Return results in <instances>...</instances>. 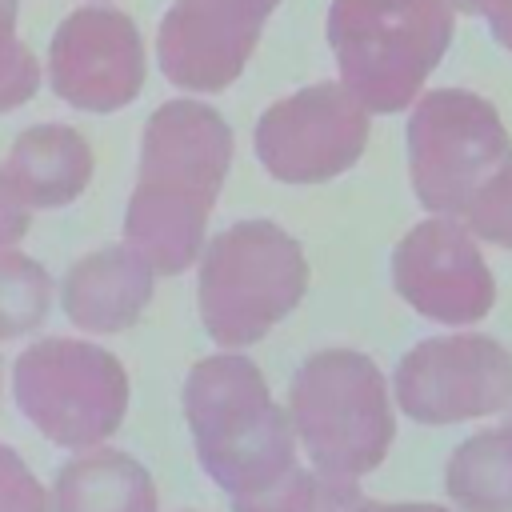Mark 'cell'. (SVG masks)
Listing matches in <instances>:
<instances>
[{
    "label": "cell",
    "mask_w": 512,
    "mask_h": 512,
    "mask_svg": "<svg viewBox=\"0 0 512 512\" xmlns=\"http://www.w3.org/2000/svg\"><path fill=\"white\" fill-rule=\"evenodd\" d=\"M48 300H52L48 272L16 248L0 252V340L32 332L44 320Z\"/></svg>",
    "instance_id": "18"
},
{
    "label": "cell",
    "mask_w": 512,
    "mask_h": 512,
    "mask_svg": "<svg viewBox=\"0 0 512 512\" xmlns=\"http://www.w3.org/2000/svg\"><path fill=\"white\" fill-rule=\"evenodd\" d=\"M232 164L228 120L192 96L160 104L140 140V176L124 208V244L160 276L184 272L204 252V232Z\"/></svg>",
    "instance_id": "1"
},
{
    "label": "cell",
    "mask_w": 512,
    "mask_h": 512,
    "mask_svg": "<svg viewBox=\"0 0 512 512\" xmlns=\"http://www.w3.org/2000/svg\"><path fill=\"white\" fill-rule=\"evenodd\" d=\"M264 20L212 0H172L156 32L160 72L184 92L228 88L256 52Z\"/></svg>",
    "instance_id": "12"
},
{
    "label": "cell",
    "mask_w": 512,
    "mask_h": 512,
    "mask_svg": "<svg viewBox=\"0 0 512 512\" xmlns=\"http://www.w3.org/2000/svg\"><path fill=\"white\" fill-rule=\"evenodd\" d=\"M460 220L476 240L512 248V160L500 172H492V180L476 192V200L464 208Z\"/></svg>",
    "instance_id": "20"
},
{
    "label": "cell",
    "mask_w": 512,
    "mask_h": 512,
    "mask_svg": "<svg viewBox=\"0 0 512 512\" xmlns=\"http://www.w3.org/2000/svg\"><path fill=\"white\" fill-rule=\"evenodd\" d=\"M356 512H448V508H440V504H368V500H360Z\"/></svg>",
    "instance_id": "24"
},
{
    "label": "cell",
    "mask_w": 512,
    "mask_h": 512,
    "mask_svg": "<svg viewBox=\"0 0 512 512\" xmlns=\"http://www.w3.org/2000/svg\"><path fill=\"white\" fill-rule=\"evenodd\" d=\"M212 4L236 8V12H244V16H256V20H268V16H272V8H276L280 0H212Z\"/></svg>",
    "instance_id": "23"
},
{
    "label": "cell",
    "mask_w": 512,
    "mask_h": 512,
    "mask_svg": "<svg viewBox=\"0 0 512 512\" xmlns=\"http://www.w3.org/2000/svg\"><path fill=\"white\" fill-rule=\"evenodd\" d=\"M456 32L448 0H332L328 44L340 84L368 112H404L424 96Z\"/></svg>",
    "instance_id": "3"
},
{
    "label": "cell",
    "mask_w": 512,
    "mask_h": 512,
    "mask_svg": "<svg viewBox=\"0 0 512 512\" xmlns=\"http://www.w3.org/2000/svg\"><path fill=\"white\" fill-rule=\"evenodd\" d=\"M288 416L312 468L340 480H360L384 464L396 436L384 372L352 348L312 352L296 368Z\"/></svg>",
    "instance_id": "4"
},
{
    "label": "cell",
    "mask_w": 512,
    "mask_h": 512,
    "mask_svg": "<svg viewBox=\"0 0 512 512\" xmlns=\"http://www.w3.org/2000/svg\"><path fill=\"white\" fill-rule=\"evenodd\" d=\"M308 288L300 244L272 220H240L200 252V320L220 348H248L280 324Z\"/></svg>",
    "instance_id": "5"
},
{
    "label": "cell",
    "mask_w": 512,
    "mask_h": 512,
    "mask_svg": "<svg viewBox=\"0 0 512 512\" xmlns=\"http://www.w3.org/2000/svg\"><path fill=\"white\" fill-rule=\"evenodd\" d=\"M152 280L156 268L132 244H112L80 256L68 268L60 284V304L68 320L84 332H120L144 312Z\"/></svg>",
    "instance_id": "13"
},
{
    "label": "cell",
    "mask_w": 512,
    "mask_h": 512,
    "mask_svg": "<svg viewBox=\"0 0 512 512\" xmlns=\"http://www.w3.org/2000/svg\"><path fill=\"white\" fill-rule=\"evenodd\" d=\"M20 412L64 448H92L116 432L128 408L120 360L84 340H40L16 360Z\"/></svg>",
    "instance_id": "7"
},
{
    "label": "cell",
    "mask_w": 512,
    "mask_h": 512,
    "mask_svg": "<svg viewBox=\"0 0 512 512\" xmlns=\"http://www.w3.org/2000/svg\"><path fill=\"white\" fill-rule=\"evenodd\" d=\"M0 512H48V500L24 460L0 444Z\"/></svg>",
    "instance_id": "21"
},
{
    "label": "cell",
    "mask_w": 512,
    "mask_h": 512,
    "mask_svg": "<svg viewBox=\"0 0 512 512\" xmlns=\"http://www.w3.org/2000/svg\"><path fill=\"white\" fill-rule=\"evenodd\" d=\"M40 64L16 36V0H0V112L20 108L36 96Z\"/></svg>",
    "instance_id": "19"
},
{
    "label": "cell",
    "mask_w": 512,
    "mask_h": 512,
    "mask_svg": "<svg viewBox=\"0 0 512 512\" xmlns=\"http://www.w3.org/2000/svg\"><path fill=\"white\" fill-rule=\"evenodd\" d=\"M368 108L340 84L320 80L264 108L252 144L280 184H320L348 172L368 144Z\"/></svg>",
    "instance_id": "9"
},
{
    "label": "cell",
    "mask_w": 512,
    "mask_h": 512,
    "mask_svg": "<svg viewBox=\"0 0 512 512\" xmlns=\"http://www.w3.org/2000/svg\"><path fill=\"white\" fill-rule=\"evenodd\" d=\"M52 92L80 112H116L144 84V44L136 24L108 4L68 12L48 44Z\"/></svg>",
    "instance_id": "11"
},
{
    "label": "cell",
    "mask_w": 512,
    "mask_h": 512,
    "mask_svg": "<svg viewBox=\"0 0 512 512\" xmlns=\"http://www.w3.org/2000/svg\"><path fill=\"white\" fill-rule=\"evenodd\" d=\"M360 500L364 496L356 492V480L324 476L296 464L268 488L236 496V512H356Z\"/></svg>",
    "instance_id": "17"
},
{
    "label": "cell",
    "mask_w": 512,
    "mask_h": 512,
    "mask_svg": "<svg viewBox=\"0 0 512 512\" xmlns=\"http://www.w3.org/2000/svg\"><path fill=\"white\" fill-rule=\"evenodd\" d=\"M456 12H464V16H488L492 8H496V0H448Z\"/></svg>",
    "instance_id": "25"
},
{
    "label": "cell",
    "mask_w": 512,
    "mask_h": 512,
    "mask_svg": "<svg viewBox=\"0 0 512 512\" xmlns=\"http://www.w3.org/2000/svg\"><path fill=\"white\" fill-rule=\"evenodd\" d=\"M4 172L28 208H60L88 188L92 148L68 124H36L16 136Z\"/></svg>",
    "instance_id": "14"
},
{
    "label": "cell",
    "mask_w": 512,
    "mask_h": 512,
    "mask_svg": "<svg viewBox=\"0 0 512 512\" xmlns=\"http://www.w3.org/2000/svg\"><path fill=\"white\" fill-rule=\"evenodd\" d=\"M184 416L204 472L232 496L268 488L296 468L292 416L272 400L260 368L240 352L200 360L184 380Z\"/></svg>",
    "instance_id": "2"
},
{
    "label": "cell",
    "mask_w": 512,
    "mask_h": 512,
    "mask_svg": "<svg viewBox=\"0 0 512 512\" xmlns=\"http://www.w3.org/2000/svg\"><path fill=\"white\" fill-rule=\"evenodd\" d=\"M392 288L424 320L464 328L492 312L496 280L480 240L456 216H428L392 252Z\"/></svg>",
    "instance_id": "10"
},
{
    "label": "cell",
    "mask_w": 512,
    "mask_h": 512,
    "mask_svg": "<svg viewBox=\"0 0 512 512\" xmlns=\"http://www.w3.org/2000/svg\"><path fill=\"white\" fill-rule=\"evenodd\" d=\"M444 492L456 512H512V424L468 436L444 464Z\"/></svg>",
    "instance_id": "16"
},
{
    "label": "cell",
    "mask_w": 512,
    "mask_h": 512,
    "mask_svg": "<svg viewBox=\"0 0 512 512\" xmlns=\"http://www.w3.org/2000/svg\"><path fill=\"white\" fill-rule=\"evenodd\" d=\"M56 512H156L148 472L112 448H92L56 472Z\"/></svg>",
    "instance_id": "15"
},
{
    "label": "cell",
    "mask_w": 512,
    "mask_h": 512,
    "mask_svg": "<svg viewBox=\"0 0 512 512\" xmlns=\"http://www.w3.org/2000/svg\"><path fill=\"white\" fill-rule=\"evenodd\" d=\"M392 396L416 424H464L512 404V352L484 332L428 336L408 348Z\"/></svg>",
    "instance_id": "8"
},
{
    "label": "cell",
    "mask_w": 512,
    "mask_h": 512,
    "mask_svg": "<svg viewBox=\"0 0 512 512\" xmlns=\"http://www.w3.org/2000/svg\"><path fill=\"white\" fill-rule=\"evenodd\" d=\"M408 180L428 216H464L476 192L512 160L492 100L468 88H432L408 112Z\"/></svg>",
    "instance_id": "6"
},
{
    "label": "cell",
    "mask_w": 512,
    "mask_h": 512,
    "mask_svg": "<svg viewBox=\"0 0 512 512\" xmlns=\"http://www.w3.org/2000/svg\"><path fill=\"white\" fill-rule=\"evenodd\" d=\"M484 20H488V32L496 36V44L512 52V0H496V8Z\"/></svg>",
    "instance_id": "22"
}]
</instances>
